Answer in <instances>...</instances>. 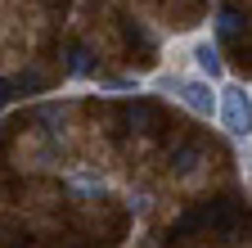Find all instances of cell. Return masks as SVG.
Segmentation results:
<instances>
[{"label":"cell","instance_id":"cell-1","mask_svg":"<svg viewBox=\"0 0 252 248\" xmlns=\"http://www.w3.org/2000/svg\"><path fill=\"white\" fill-rule=\"evenodd\" d=\"M220 117H225V131L230 136H248V122H252V108H248V90L230 86L220 95Z\"/></svg>","mask_w":252,"mask_h":248},{"label":"cell","instance_id":"cell-2","mask_svg":"<svg viewBox=\"0 0 252 248\" xmlns=\"http://www.w3.org/2000/svg\"><path fill=\"white\" fill-rule=\"evenodd\" d=\"M171 86L180 90L185 108H194V113H203V117H212V113H216V95L207 90V81H171Z\"/></svg>","mask_w":252,"mask_h":248},{"label":"cell","instance_id":"cell-3","mask_svg":"<svg viewBox=\"0 0 252 248\" xmlns=\"http://www.w3.org/2000/svg\"><path fill=\"white\" fill-rule=\"evenodd\" d=\"M216 32H220V41L243 45V41H248V23H243V14H239L234 5H225V9H220V18H216Z\"/></svg>","mask_w":252,"mask_h":248},{"label":"cell","instance_id":"cell-4","mask_svg":"<svg viewBox=\"0 0 252 248\" xmlns=\"http://www.w3.org/2000/svg\"><path fill=\"white\" fill-rule=\"evenodd\" d=\"M126 122H131L135 131H144V136L162 131V113H158L153 104H131V108H126Z\"/></svg>","mask_w":252,"mask_h":248},{"label":"cell","instance_id":"cell-5","mask_svg":"<svg viewBox=\"0 0 252 248\" xmlns=\"http://www.w3.org/2000/svg\"><path fill=\"white\" fill-rule=\"evenodd\" d=\"M63 72H68V77H90L94 72V54L86 45H68V50H63Z\"/></svg>","mask_w":252,"mask_h":248},{"label":"cell","instance_id":"cell-6","mask_svg":"<svg viewBox=\"0 0 252 248\" xmlns=\"http://www.w3.org/2000/svg\"><path fill=\"white\" fill-rule=\"evenodd\" d=\"M194 59H198V68H203L207 77H220V72H225V64H220L216 45H198V50H194Z\"/></svg>","mask_w":252,"mask_h":248},{"label":"cell","instance_id":"cell-7","mask_svg":"<svg viewBox=\"0 0 252 248\" xmlns=\"http://www.w3.org/2000/svg\"><path fill=\"white\" fill-rule=\"evenodd\" d=\"M198 158H203V149H198V144H180L171 163H176V172H194V167H198Z\"/></svg>","mask_w":252,"mask_h":248},{"label":"cell","instance_id":"cell-8","mask_svg":"<svg viewBox=\"0 0 252 248\" xmlns=\"http://www.w3.org/2000/svg\"><path fill=\"white\" fill-rule=\"evenodd\" d=\"M14 90H45V77L27 72V77H18V81H14Z\"/></svg>","mask_w":252,"mask_h":248},{"label":"cell","instance_id":"cell-9","mask_svg":"<svg viewBox=\"0 0 252 248\" xmlns=\"http://www.w3.org/2000/svg\"><path fill=\"white\" fill-rule=\"evenodd\" d=\"M99 86H104V90H131V86H135V81H126V77H104V81H99Z\"/></svg>","mask_w":252,"mask_h":248},{"label":"cell","instance_id":"cell-10","mask_svg":"<svg viewBox=\"0 0 252 248\" xmlns=\"http://www.w3.org/2000/svg\"><path fill=\"white\" fill-rule=\"evenodd\" d=\"M14 95H18V90H14V81H0V104H9Z\"/></svg>","mask_w":252,"mask_h":248},{"label":"cell","instance_id":"cell-11","mask_svg":"<svg viewBox=\"0 0 252 248\" xmlns=\"http://www.w3.org/2000/svg\"><path fill=\"white\" fill-rule=\"evenodd\" d=\"M14 248H32V244H14Z\"/></svg>","mask_w":252,"mask_h":248},{"label":"cell","instance_id":"cell-12","mask_svg":"<svg viewBox=\"0 0 252 248\" xmlns=\"http://www.w3.org/2000/svg\"><path fill=\"white\" fill-rule=\"evenodd\" d=\"M0 140H5V127H0Z\"/></svg>","mask_w":252,"mask_h":248}]
</instances>
